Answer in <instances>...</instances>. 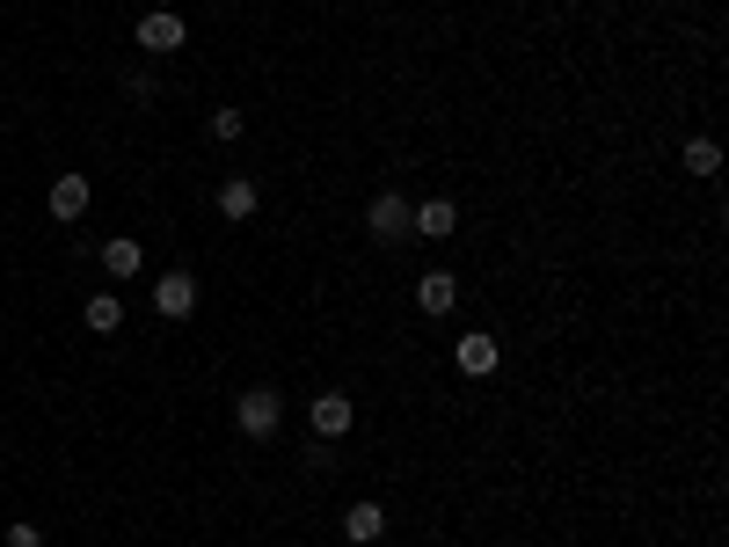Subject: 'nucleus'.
<instances>
[{
    "instance_id": "obj_1",
    "label": "nucleus",
    "mask_w": 729,
    "mask_h": 547,
    "mask_svg": "<svg viewBox=\"0 0 729 547\" xmlns=\"http://www.w3.org/2000/svg\"><path fill=\"white\" fill-rule=\"evenodd\" d=\"M234 416H242L248 438H278V424H285V394H278V388H248Z\"/></svg>"
},
{
    "instance_id": "obj_2",
    "label": "nucleus",
    "mask_w": 729,
    "mask_h": 547,
    "mask_svg": "<svg viewBox=\"0 0 729 547\" xmlns=\"http://www.w3.org/2000/svg\"><path fill=\"white\" fill-rule=\"evenodd\" d=\"M409 213H417V205H409V197H372V213H364V227H372V241H401V234H417L409 227Z\"/></svg>"
},
{
    "instance_id": "obj_3",
    "label": "nucleus",
    "mask_w": 729,
    "mask_h": 547,
    "mask_svg": "<svg viewBox=\"0 0 729 547\" xmlns=\"http://www.w3.org/2000/svg\"><path fill=\"white\" fill-rule=\"evenodd\" d=\"M197 307V278L191 270H168V278L154 285V314H168V321H183Z\"/></svg>"
},
{
    "instance_id": "obj_4",
    "label": "nucleus",
    "mask_w": 729,
    "mask_h": 547,
    "mask_svg": "<svg viewBox=\"0 0 729 547\" xmlns=\"http://www.w3.org/2000/svg\"><path fill=\"white\" fill-rule=\"evenodd\" d=\"M140 44L146 52H183V16H168V8H154V16H140Z\"/></svg>"
},
{
    "instance_id": "obj_5",
    "label": "nucleus",
    "mask_w": 729,
    "mask_h": 547,
    "mask_svg": "<svg viewBox=\"0 0 729 547\" xmlns=\"http://www.w3.org/2000/svg\"><path fill=\"white\" fill-rule=\"evenodd\" d=\"M350 416H358V409H350V394H314V438H343Z\"/></svg>"
},
{
    "instance_id": "obj_6",
    "label": "nucleus",
    "mask_w": 729,
    "mask_h": 547,
    "mask_svg": "<svg viewBox=\"0 0 729 547\" xmlns=\"http://www.w3.org/2000/svg\"><path fill=\"white\" fill-rule=\"evenodd\" d=\"M452 300H460L452 270H423V285H417V307H423V314H452Z\"/></svg>"
},
{
    "instance_id": "obj_7",
    "label": "nucleus",
    "mask_w": 729,
    "mask_h": 547,
    "mask_svg": "<svg viewBox=\"0 0 729 547\" xmlns=\"http://www.w3.org/2000/svg\"><path fill=\"white\" fill-rule=\"evenodd\" d=\"M409 227L431 234V241H445V234L460 227V213H452V197H431V205H417V213H409Z\"/></svg>"
},
{
    "instance_id": "obj_8",
    "label": "nucleus",
    "mask_w": 729,
    "mask_h": 547,
    "mask_svg": "<svg viewBox=\"0 0 729 547\" xmlns=\"http://www.w3.org/2000/svg\"><path fill=\"white\" fill-rule=\"evenodd\" d=\"M460 372H468V380L496 372V336H460Z\"/></svg>"
},
{
    "instance_id": "obj_9",
    "label": "nucleus",
    "mask_w": 729,
    "mask_h": 547,
    "mask_svg": "<svg viewBox=\"0 0 729 547\" xmlns=\"http://www.w3.org/2000/svg\"><path fill=\"white\" fill-rule=\"evenodd\" d=\"M88 213V176H59L52 183V219H81Z\"/></svg>"
},
{
    "instance_id": "obj_10",
    "label": "nucleus",
    "mask_w": 729,
    "mask_h": 547,
    "mask_svg": "<svg viewBox=\"0 0 729 547\" xmlns=\"http://www.w3.org/2000/svg\"><path fill=\"white\" fill-rule=\"evenodd\" d=\"M343 533H350V540H380V533H387V512H380V504H350V512H343Z\"/></svg>"
},
{
    "instance_id": "obj_11",
    "label": "nucleus",
    "mask_w": 729,
    "mask_h": 547,
    "mask_svg": "<svg viewBox=\"0 0 729 547\" xmlns=\"http://www.w3.org/2000/svg\"><path fill=\"white\" fill-rule=\"evenodd\" d=\"M219 213L226 219H256V183H242V176L219 183Z\"/></svg>"
},
{
    "instance_id": "obj_12",
    "label": "nucleus",
    "mask_w": 729,
    "mask_h": 547,
    "mask_svg": "<svg viewBox=\"0 0 729 547\" xmlns=\"http://www.w3.org/2000/svg\"><path fill=\"white\" fill-rule=\"evenodd\" d=\"M722 168V146L715 140H686V176H715Z\"/></svg>"
},
{
    "instance_id": "obj_13",
    "label": "nucleus",
    "mask_w": 729,
    "mask_h": 547,
    "mask_svg": "<svg viewBox=\"0 0 729 547\" xmlns=\"http://www.w3.org/2000/svg\"><path fill=\"white\" fill-rule=\"evenodd\" d=\"M103 270H110V278H132V270H140V241H110L103 248Z\"/></svg>"
},
{
    "instance_id": "obj_14",
    "label": "nucleus",
    "mask_w": 729,
    "mask_h": 547,
    "mask_svg": "<svg viewBox=\"0 0 729 547\" xmlns=\"http://www.w3.org/2000/svg\"><path fill=\"white\" fill-rule=\"evenodd\" d=\"M117 321H124V307L110 300V292H95V300H88V329H95V336H110Z\"/></svg>"
},
{
    "instance_id": "obj_15",
    "label": "nucleus",
    "mask_w": 729,
    "mask_h": 547,
    "mask_svg": "<svg viewBox=\"0 0 729 547\" xmlns=\"http://www.w3.org/2000/svg\"><path fill=\"white\" fill-rule=\"evenodd\" d=\"M212 140H242V110H212Z\"/></svg>"
},
{
    "instance_id": "obj_16",
    "label": "nucleus",
    "mask_w": 729,
    "mask_h": 547,
    "mask_svg": "<svg viewBox=\"0 0 729 547\" xmlns=\"http://www.w3.org/2000/svg\"><path fill=\"white\" fill-rule=\"evenodd\" d=\"M8 547H44V533H37V526H8Z\"/></svg>"
}]
</instances>
